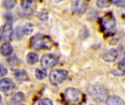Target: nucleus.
<instances>
[{
  "instance_id": "1",
  "label": "nucleus",
  "mask_w": 125,
  "mask_h": 105,
  "mask_svg": "<svg viewBox=\"0 0 125 105\" xmlns=\"http://www.w3.org/2000/svg\"><path fill=\"white\" fill-rule=\"evenodd\" d=\"M30 45L31 48L35 50H50L53 45V42L52 39L47 35L37 34L32 37Z\"/></svg>"
},
{
  "instance_id": "2",
  "label": "nucleus",
  "mask_w": 125,
  "mask_h": 105,
  "mask_svg": "<svg viewBox=\"0 0 125 105\" xmlns=\"http://www.w3.org/2000/svg\"><path fill=\"white\" fill-rule=\"evenodd\" d=\"M101 26L103 31L107 35L114 34L116 26V20L111 12L105 14L101 19Z\"/></svg>"
},
{
  "instance_id": "3",
  "label": "nucleus",
  "mask_w": 125,
  "mask_h": 105,
  "mask_svg": "<svg viewBox=\"0 0 125 105\" xmlns=\"http://www.w3.org/2000/svg\"><path fill=\"white\" fill-rule=\"evenodd\" d=\"M87 91L91 97L96 102H104L107 101L108 92L100 86H90L87 88Z\"/></svg>"
},
{
  "instance_id": "4",
  "label": "nucleus",
  "mask_w": 125,
  "mask_h": 105,
  "mask_svg": "<svg viewBox=\"0 0 125 105\" xmlns=\"http://www.w3.org/2000/svg\"><path fill=\"white\" fill-rule=\"evenodd\" d=\"M82 98L83 94L78 89L69 88L65 90L64 99L69 103H79Z\"/></svg>"
},
{
  "instance_id": "5",
  "label": "nucleus",
  "mask_w": 125,
  "mask_h": 105,
  "mask_svg": "<svg viewBox=\"0 0 125 105\" xmlns=\"http://www.w3.org/2000/svg\"><path fill=\"white\" fill-rule=\"evenodd\" d=\"M68 72L64 69L52 70L49 75V80L52 84L59 85L65 80L67 77Z\"/></svg>"
},
{
  "instance_id": "6",
  "label": "nucleus",
  "mask_w": 125,
  "mask_h": 105,
  "mask_svg": "<svg viewBox=\"0 0 125 105\" xmlns=\"http://www.w3.org/2000/svg\"><path fill=\"white\" fill-rule=\"evenodd\" d=\"M41 66L43 69H48L55 67L58 62V58L53 54H45L41 58Z\"/></svg>"
},
{
  "instance_id": "7",
  "label": "nucleus",
  "mask_w": 125,
  "mask_h": 105,
  "mask_svg": "<svg viewBox=\"0 0 125 105\" xmlns=\"http://www.w3.org/2000/svg\"><path fill=\"white\" fill-rule=\"evenodd\" d=\"M89 0H73V10L77 13H83L88 7Z\"/></svg>"
},
{
  "instance_id": "8",
  "label": "nucleus",
  "mask_w": 125,
  "mask_h": 105,
  "mask_svg": "<svg viewBox=\"0 0 125 105\" xmlns=\"http://www.w3.org/2000/svg\"><path fill=\"white\" fill-rule=\"evenodd\" d=\"M15 88L13 81L10 78H4L0 81V91L2 92H8Z\"/></svg>"
},
{
  "instance_id": "9",
  "label": "nucleus",
  "mask_w": 125,
  "mask_h": 105,
  "mask_svg": "<svg viewBox=\"0 0 125 105\" xmlns=\"http://www.w3.org/2000/svg\"><path fill=\"white\" fill-rule=\"evenodd\" d=\"M118 57V51L117 50L112 48L110 49L108 51H107L103 56V58L105 61L106 62H114L116 61V59Z\"/></svg>"
},
{
  "instance_id": "10",
  "label": "nucleus",
  "mask_w": 125,
  "mask_h": 105,
  "mask_svg": "<svg viewBox=\"0 0 125 105\" xmlns=\"http://www.w3.org/2000/svg\"><path fill=\"white\" fill-rule=\"evenodd\" d=\"M12 26L10 23H7L5 24V26H4V30L2 31V37L1 39H3V41L5 42H9L11 38H12Z\"/></svg>"
},
{
  "instance_id": "11",
  "label": "nucleus",
  "mask_w": 125,
  "mask_h": 105,
  "mask_svg": "<svg viewBox=\"0 0 125 105\" xmlns=\"http://www.w3.org/2000/svg\"><path fill=\"white\" fill-rule=\"evenodd\" d=\"M106 103L109 105H125V102L117 96H111L108 97Z\"/></svg>"
},
{
  "instance_id": "12",
  "label": "nucleus",
  "mask_w": 125,
  "mask_h": 105,
  "mask_svg": "<svg viewBox=\"0 0 125 105\" xmlns=\"http://www.w3.org/2000/svg\"><path fill=\"white\" fill-rule=\"evenodd\" d=\"M15 77L21 81H26L29 80L27 73L23 69H16L14 71Z\"/></svg>"
},
{
  "instance_id": "13",
  "label": "nucleus",
  "mask_w": 125,
  "mask_h": 105,
  "mask_svg": "<svg viewBox=\"0 0 125 105\" xmlns=\"http://www.w3.org/2000/svg\"><path fill=\"white\" fill-rule=\"evenodd\" d=\"M12 50H13V49H12V45L8 42L4 43L1 47V53L4 56H10L12 53Z\"/></svg>"
},
{
  "instance_id": "14",
  "label": "nucleus",
  "mask_w": 125,
  "mask_h": 105,
  "mask_svg": "<svg viewBox=\"0 0 125 105\" xmlns=\"http://www.w3.org/2000/svg\"><path fill=\"white\" fill-rule=\"evenodd\" d=\"M39 60V56L35 53H30L27 55V62L29 64H36Z\"/></svg>"
},
{
  "instance_id": "15",
  "label": "nucleus",
  "mask_w": 125,
  "mask_h": 105,
  "mask_svg": "<svg viewBox=\"0 0 125 105\" xmlns=\"http://www.w3.org/2000/svg\"><path fill=\"white\" fill-rule=\"evenodd\" d=\"M34 29V26L31 23H27L26 24L24 25V26L23 28V31L25 34L29 35L33 32Z\"/></svg>"
},
{
  "instance_id": "16",
  "label": "nucleus",
  "mask_w": 125,
  "mask_h": 105,
  "mask_svg": "<svg viewBox=\"0 0 125 105\" xmlns=\"http://www.w3.org/2000/svg\"><path fill=\"white\" fill-rule=\"evenodd\" d=\"M24 100V95L21 92H18L12 98V103L13 104H20Z\"/></svg>"
},
{
  "instance_id": "17",
  "label": "nucleus",
  "mask_w": 125,
  "mask_h": 105,
  "mask_svg": "<svg viewBox=\"0 0 125 105\" xmlns=\"http://www.w3.org/2000/svg\"><path fill=\"white\" fill-rule=\"evenodd\" d=\"M111 3V0H97V6L102 9L110 7Z\"/></svg>"
},
{
  "instance_id": "18",
  "label": "nucleus",
  "mask_w": 125,
  "mask_h": 105,
  "mask_svg": "<svg viewBox=\"0 0 125 105\" xmlns=\"http://www.w3.org/2000/svg\"><path fill=\"white\" fill-rule=\"evenodd\" d=\"M46 75H47V72L44 69H37L35 71V76H36V78L38 79V80H42V79H44L46 77Z\"/></svg>"
},
{
  "instance_id": "19",
  "label": "nucleus",
  "mask_w": 125,
  "mask_h": 105,
  "mask_svg": "<svg viewBox=\"0 0 125 105\" xmlns=\"http://www.w3.org/2000/svg\"><path fill=\"white\" fill-rule=\"evenodd\" d=\"M15 4H16L15 0H4V1H3L4 7L8 10L13 8L15 6Z\"/></svg>"
},
{
  "instance_id": "20",
  "label": "nucleus",
  "mask_w": 125,
  "mask_h": 105,
  "mask_svg": "<svg viewBox=\"0 0 125 105\" xmlns=\"http://www.w3.org/2000/svg\"><path fill=\"white\" fill-rule=\"evenodd\" d=\"M32 2H33V0H21V6L23 8L27 9L30 7Z\"/></svg>"
},
{
  "instance_id": "21",
  "label": "nucleus",
  "mask_w": 125,
  "mask_h": 105,
  "mask_svg": "<svg viewBox=\"0 0 125 105\" xmlns=\"http://www.w3.org/2000/svg\"><path fill=\"white\" fill-rule=\"evenodd\" d=\"M111 2L118 7H125V0H111Z\"/></svg>"
},
{
  "instance_id": "22",
  "label": "nucleus",
  "mask_w": 125,
  "mask_h": 105,
  "mask_svg": "<svg viewBox=\"0 0 125 105\" xmlns=\"http://www.w3.org/2000/svg\"><path fill=\"white\" fill-rule=\"evenodd\" d=\"M119 69H121L122 71H124L125 72V54H124V56L121 61V62L119 64Z\"/></svg>"
},
{
  "instance_id": "23",
  "label": "nucleus",
  "mask_w": 125,
  "mask_h": 105,
  "mask_svg": "<svg viewBox=\"0 0 125 105\" xmlns=\"http://www.w3.org/2000/svg\"><path fill=\"white\" fill-rule=\"evenodd\" d=\"M39 104L41 105H52L53 102L49 99H43L39 102Z\"/></svg>"
},
{
  "instance_id": "24",
  "label": "nucleus",
  "mask_w": 125,
  "mask_h": 105,
  "mask_svg": "<svg viewBox=\"0 0 125 105\" xmlns=\"http://www.w3.org/2000/svg\"><path fill=\"white\" fill-rule=\"evenodd\" d=\"M7 74V69L4 66L0 64V77L5 76Z\"/></svg>"
},
{
  "instance_id": "25",
  "label": "nucleus",
  "mask_w": 125,
  "mask_h": 105,
  "mask_svg": "<svg viewBox=\"0 0 125 105\" xmlns=\"http://www.w3.org/2000/svg\"><path fill=\"white\" fill-rule=\"evenodd\" d=\"M1 37H2V32H1V31L0 29V39H1Z\"/></svg>"
},
{
  "instance_id": "26",
  "label": "nucleus",
  "mask_w": 125,
  "mask_h": 105,
  "mask_svg": "<svg viewBox=\"0 0 125 105\" xmlns=\"http://www.w3.org/2000/svg\"><path fill=\"white\" fill-rule=\"evenodd\" d=\"M1 101V96H0V102Z\"/></svg>"
}]
</instances>
